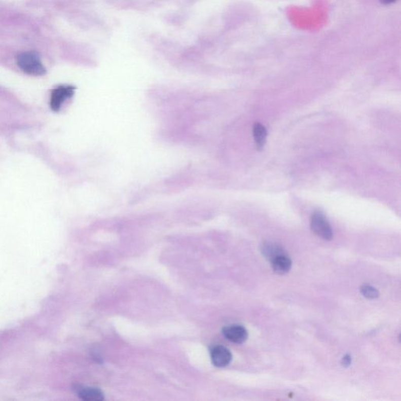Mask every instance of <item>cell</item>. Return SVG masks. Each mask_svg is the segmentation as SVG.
I'll use <instances>...</instances> for the list:
<instances>
[{"mask_svg":"<svg viewBox=\"0 0 401 401\" xmlns=\"http://www.w3.org/2000/svg\"><path fill=\"white\" fill-rule=\"evenodd\" d=\"M17 65L26 74L41 76L47 72L38 54L34 52H24L17 57Z\"/></svg>","mask_w":401,"mask_h":401,"instance_id":"6da1fadb","label":"cell"},{"mask_svg":"<svg viewBox=\"0 0 401 401\" xmlns=\"http://www.w3.org/2000/svg\"><path fill=\"white\" fill-rule=\"evenodd\" d=\"M310 228L314 234L322 239L330 241L333 238V231L325 215L321 212H314L310 219Z\"/></svg>","mask_w":401,"mask_h":401,"instance_id":"7a4b0ae2","label":"cell"},{"mask_svg":"<svg viewBox=\"0 0 401 401\" xmlns=\"http://www.w3.org/2000/svg\"><path fill=\"white\" fill-rule=\"evenodd\" d=\"M76 91V87L69 85H60L52 90L50 95V107L54 112L60 111L64 102L71 98Z\"/></svg>","mask_w":401,"mask_h":401,"instance_id":"3957f363","label":"cell"},{"mask_svg":"<svg viewBox=\"0 0 401 401\" xmlns=\"http://www.w3.org/2000/svg\"><path fill=\"white\" fill-rule=\"evenodd\" d=\"M223 334L229 341L237 344H242L248 339L246 329L238 324L227 326L223 329Z\"/></svg>","mask_w":401,"mask_h":401,"instance_id":"277c9868","label":"cell"},{"mask_svg":"<svg viewBox=\"0 0 401 401\" xmlns=\"http://www.w3.org/2000/svg\"><path fill=\"white\" fill-rule=\"evenodd\" d=\"M210 355L211 360L215 367H226L230 364L232 360V354L225 346H214L211 350Z\"/></svg>","mask_w":401,"mask_h":401,"instance_id":"5b68a950","label":"cell"},{"mask_svg":"<svg viewBox=\"0 0 401 401\" xmlns=\"http://www.w3.org/2000/svg\"><path fill=\"white\" fill-rule=\"evenodd\" d=\"M74 390L78 396L84 400H102L104 399L102 391L97 388L76 386Z\"/></svg>","mask_w":401,"mask_h":401,"instance_id":"8992f818","label":"cell"},{"mask_svg":"<svg viewBox=\"0 0 401 401\" xmlns=\"http://www.w3.org/2000/svg\"><path fill=\"white\" fill-rule=\"evenodd\" d=\"M271 264H272L273 270L276 274L283 275L287 274L291 270L293 262L291 259L284 253L274 258L271 261Z\"/></svg>","mask_w":401,"mask_h":401,"instance_id":"52a82bcc","label":"cell"},{"mask_svg":"<svg viewBox=\"0 0 401 401\" xmlns=\"http://www.w3.org/2000/svg\"><path fill=\"white\" fill-rule=\"evenodd\" d=\"M260 251L262 252L263 256L270 261H272L274 258L278 256L284 254V250L281 247L276 245L272 242H264L260 246Z\"/></svg>","mask_w":401,"mask_h":401,"instance_id":"ba28073f","label":"cell"},{"mask_svg":"<svg viewBox=\"0 0 401 401\" xmlns=\"http://www.w3.org/2000/svg\"><path fill=\"white\" fill-rule=\"evenodd\" d=\"M253 137L256 147L259 151L263 150L267 142V132L266 128L260 123H255L253 126Z\"/></svg>","mask_w":401,"mask_h":401,"instance_id":"9c48e42d","label":"cell"},{"mask_svg":"<svg viewBox=\"0 0 401 401\" xmlns=\"http://www.w3.org/2000/svg\"><path fill=\"white\" fill-rule=\"evenodd\" d=\"M360 293H361L362 296H364L367 299H370V300L378 298L379 296V291L376 289V287L368 285V284L363 285L360 287Z\"/></svg>","mask_w":401,"mask_h":401,"instance_id":"30bf717a","label":"cell"},{"mask_svg":"<svg viewBox=\"0 0 401 401\" xmlns=\"http://www.w3.org/2000/svg\"><path fill=\"white\" fill-rule=\"evenodd\" d=\"M352 359L350 355L346 354L342 359L341 363L344 368H348L351 364Z\"/></svg>","mask_w":401,"mask_h":401,"instance_id":"8fae6325","label":"cell"},{"mask_svg":"<svg viewBox=\"0 0 401 401\" xmlns=\"http://www.w3.org/2000/svg\"><path fill=\"white\" fill-rule=\"evenodd\" d=\"M379 1H380L381 4H383V5H389V4H392L396 2V0H379Z\"/></svg>","mask_w":401,"mask_h":401,"instance_id":"7c38bea8","label":"cell"}]
</instances>
